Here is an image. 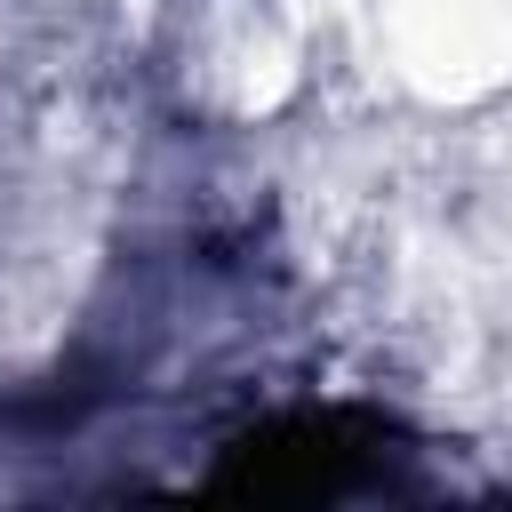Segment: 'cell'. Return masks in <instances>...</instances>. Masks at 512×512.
<instances>
[{
	"label": "cell",
	"instance_id": "obj_1",
	"mask_svg": "<svg viewBox=\"0 0 512 512\" xmlns=\"http://www.w3.org/2000/svg\"><path fill=\"white\" fill-rule=\"evenodd\" d=\"M384 56L432 104H472L504 72V0H376Z\"/></svg>",
	"mask_w": 512,
	"mask_h": 512
}]
</instances>
